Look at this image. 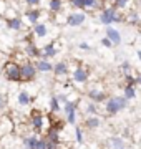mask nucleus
Masks as SVG:
<instances>
[{
    "label": "nucleus",
    "mask_w": 141,
    "mask_h": 149,
    "mask_svg": "<svg viewBox=\"0 0 141 149\" xmlns=\"http://www.w3.org/2000/svg\"><path fill=\"white\" fill-rule=\"evenodd\" d=\"M98 7V0H83V10H95Z\"/></svg>",
    "instance_id": "nucleus-29"
},
{
    "label": "nucleus",
    "mask_w": 141,
    "mask_h": 149,
    "mask_svg": "<svg viewBox=\"0 0 141 149\" xmlns=\"http://www.w3.org/2000/svg\"><path fill=\"white\" fill-rule=\"evenodd\" d=\"M7 108H8V96L0 95V114H5Z\"/></svg>",
    "instance_id": "nucleus-28"
},
{
    "label": "nucleus",
    "mask_w": 141,
    "mask_h": 149,
    "mask_svg": "<svg viewBox=\"0 0 141 149\" xmlns=\"http://www.w3.org/2000/svg\"><path fill=\"white\" fill-rule=\"evenodd\" d=\"M0 71L7 83H20V65L15 63L13 60H8L7 63L2 65Z\"/></svg>",
    "instance_id": "nucleus-3"
},
{
    "label": "nucleus",
    "mask_w": 141,
    "mask_h": 149,
    "mask_svg": "<svg viewBox=\"0 0 141 149\" xmlns=\"http://www.w3.org/2000/svg\"><path fill=\"white\" fill-rule=\"evenodd\" d=\"M128 2H130V0H114V8H116V10H121V8H125L126 5H128Z\"/></svg>",
    "instance_id": "nucleus-31"
},
{
    "label": "nucleus",
    "mask_w": 141,
    "mask_h": 149,
    "mask_svg": "<svg viewBox=\"0 0 141 149\" xmlns=\"http://www.w3.org/2000/svg\"><path fill=\"white\" fill-rule=\"evenodd\" d=\"M40 17H42V10L40 8H27L22 18L27 22L28 25H35V23L40 22Z\"/></svg>",
    "instance_id": "nucleus-12"
},
{
    "label": "nucleus",
    "mask_w": 141,
    "mask_h": 149,
    "mask_svg": "<svg viewBox=\"0 0 141 149\" xmlns=\"http://www.w3.org/2000/svg\"><path fill=\"white\" fill-rule=\"evenodd\" d=\"M35 70H37V73H52V70H53V63L50 61V60H43V58H38L35 60Z\"/></svg>",
    "instance_id": "nucleus-17"
},
{
    "label": "nucleus",
    "mask_w": 141,
    "mask_h": 149,
    "mask_svg": "<svg viewBox=\"0 0 141 149\" xmlns=\"http://www.w3.org/2000/svg\"><path fill=\"white\" fill-rule=\"evenodd\" d=\"M116 15H118V12H116L114 7H106V8H103L101 13H100V22L103 23L105 27H110L114 22V17Z\"/></svg>",
    "instance_id": "nucleus-9"
},
{
    "label": "nucleus",
    "mask_w": 141,
    "mask_h": 149,
    "mask_svg": "<svg viewBox=\"0 0 141 149\" xmlns=\"http://www.w3.org/2000/svg\"><path fill=\"white\" fill-rule=\"evenodd\" d=\"M100 43H101L103 47H106V48H111V47H113V43L110 42V38H106V37L101 38V42H100Z\"/></svg>",
    "instance_id": "nucleus-35"
},
{
    "label": "nucleus",
    "mask_w": 141,
    "mask_h": 149,
    "mask_svg": "<svg viewBox=\"0 0 141 149\" xmlns=\"http://www.w3.org/2000/svg\"><path fill=\"white\" fill-rule=\"evenodd\" d=\"M52 73L57 76V78H65L66 74L70 73V66L66 63L65 60H61V61H57L53 65V70H52Z\"/></svg>",
    "instance_id": "nucleus-14"
},
{
    "label": "nucleus",
    "mask_w": 141,
    "mask_h": 149,
    "mask_svg": "<svg viewBox=\"0 0 141 149\" xmlns=\"http://www.w3.org/2000/svg\"><path fill=\"white\" fill-rule=\"evenodd\" d=\"M32 33H33V37H37V38H45L48 35V27H47V23L38 22V23L32 25Z\"/></svg>",
    "instance_id": "nucleus-19"
},
{
    "label": "nucleus",
    "mask_w": 141,
    "mask_h": 149,
    "mask_svg": "<svg viewBox=\"0 0 141 149\" xmlns=\"http://www.w3.org/2000/svg\"><path fill=\"white\" fill-rule=\"evenodd\" d=\"M82 109L87 116H98V106H96V103H93L90 101V100H87V101H83L82 100L78 101V111Z\"/></svg>",
    "instance_id": "nucleus-11"
},
{
    "label": "nucleus",
    "mask_w": 141,
    "mask_h": 149,
    "mask_svg": "<svg viewBox=\"0 0 141 149\" xmlns=\"http://www.w3.org/2000/svg\"><path fill=\"white\" fill-rule=\"evenodd\" d=\"M128 18H130V23H138V20H140V15H138V13H136V12H133V13H130V17H128Z\"/></svg>",
    "instance_id": "nucleus-34"
},
{
    "label": "nucleus",
    "mask_w": 141,
    "mask_h": 149,
    "mask_svg": "<svg viewBox=\"0 0 141 149\" xmlns=\"http://www.w3.org/2000/svg\"><path fill=\"white\" fill-rule=\"evenodd\" d=\"M85 22H87V13L83 10H76L73 13H68L65 18V23L68 27H80Z\"/></svg>",
    "instance_id": "nucleus-6"
},
{
    "label": "nucleus",
    "mask_w": 141,
    "mask_h": 149,
    "mask_svg": "<svg viewBox=\"0 0 141 149\" xmlns=\"http://www.w3.org/2000/svg\"><path fill=\"white\" fill-rule=\"evenodd\" d=\"M38 134H27V136H22L20 138V143H22L23 149H37V144H38Z\"/></svg>",
    "instance_id": "nucleus-16"
},
{
    "label": "nucleus",
    "mask_w": 141,
    "mask_h": 149,
    "mask_svg": "<svg viewBox=\"0 0 141 149\" xmlns=\"http://www.w3.org/2000/svg\"><path fill=\"white\" fill-rule=\"evenodd\" d=\"M110 148H111V149L125 148V141H123V138H119V136H113V138H110Z\"/></svg>",
    "instance_id": "nucleus-26"
},
{
    "label": "nucleus",
    "mask_w": 141,
    "mask_h": 149,
    "mask_svg": "<svg viewBox=\"0 0 141 149\" xmlns=\"http://www.w3.org/2000/svg\"><path fill=\"white\" fill-rule=\"evenodd\" d=\"M0 2H2V0H0Z\"/></svg>",
    "instance_id": "nucleus-41"
},
{
    "label": "nucleus",
    "mask_w": 141,
    "mask_h": 149,
    "mask_svg": "<svg viewBox=\"0 0 141 149\" xmlns=\"http://www.w3.org/2000/svg\"><path fill=\"white\" fill-rule=\"evenodd\" d=\"M90 80V71L87 68H83V66H76L73 71H71V81L76 83V85H85L88 83Z\"/></svg>",
    "instance_id": "nucleus-8"
},
{
    "label": "nucleus",
    "mask_w": 141,
    "mask_h": 149,
    "mask_svg": "<svg viewBox=\"0 0 141 149\" xmlns=\"http://www.w3.org/2000/svg\"><path fill=\"white\" fill-rule=\"evenodd\" d=\"M25 27V22L20 15H15L12 18H5V28H8L10 32H20Z\"/></svg>",
    "instance_id": "nucleus-10"
},
{
    "label": "nucleus",
    "mask_w": 141,
    "mask_h": 149,
    "mask_svg": "<svg viewBox=\"0 0 141 149\" xmlns=\"http://www.w3.org/2000/svg\"><path fill=\"white\" fill-rule=\"evenodd\" d=\"M87 98L90 100V101H93V103H105L106 101V93H105L103 90H98V88H93V90H90L87 93Z\"/></svg>",
    "instance_id": "nucleus-15"
},
{
    "label": "nucleus",
    "mask_w": 141,
    "mask_h": 149,
    "mask_svg": "<svg viewBox=\"0 0 141 149\" xmlns=\"http://www.w3.org/2000/svg\"><path fill=\"white\" fill-rule=\"evenodd\" d=\"M70 5L76 10H83V0H70Z\"/></svg>",
    "instance_id": "nucleus-32"
},
{
    "label": "nucleus",
    "mask_w": 141,
    "mask_h": 149,
    "mask_svg": "<svg viewBox=\"0 0 141 149\" xmlns=\"http://www.w3.org/2000/svg\"><path fill=\"white\" fill-rule=\"evenodd\" d=\"M37 149H47V139H45L43 136H40V138H38Z\"/></svg>",
    "instance_id": "nucleus-33"
},
{
    "label": "nucleus",
    "mask_w": 141,
    "mask_h": 149,
    "mask_svg": "<svg viewBox=\"0 0 141 149\" xmlns=\"http://www.w3.org/2000/svg\"><path fill=\"white\" fill-rule=\"evenodd\" d=\"M136 55H138V58L141 60V50H138V52H136Z\"/></svg>",
    "instance_id": "nucleus-39"
},
{
    "label": "nucleus",
    "mask_w": 141,
    "mask_h": 149,
    "mask_svg": "<svg viewBox=\"0 0 141 149\" xmlns=\"http://www.w3.org/2000/svg\"><path fill=\"white\" fill-rule=\"evenodd\" d=\"M58 55V50L55 47V43H45L43 47L40 48V58L43 60H50V58H55Z\"/></svg>",
    "instance_id": "nucleus-13"
},
{
    "label": "nucleus",
    "mask_w": 141,
    "mask_h": 149,
    "mask_svg": "<svg viewBox=\"0 0 141 149\" xmlns=\"http://www.w3.org/2000/svg\"><path fill=\"white\" fill-rule=\"evenodd\" d=\"M78 48H80V50H83V52H90V50H91V47H90L87 42H82L80 45H78Z\"/></svg>",
    "instance_id": "nucleus-36"
},
{
    "label": "nucleus",
    "mask_w": 141,
    "mask_h": 149,
    "mask_svg": "<svg viewBox=\"0 0 141 149\" xmlns=\"http://www.w3.org/2000/svg\"><path fill=\"white\" fill-rule=\"evenodd\" d=\"M121 68L125 70V71H130V63H128V61H125V63L121 65Z\"/></svg>",
    "instance_id": "nucleus-37"
},
{
    "label": "nucleus",
    "mask_w": 141,
    "mask_h": 149,
    "mask_svg": "<svg viewBox=\"0 0 141 149\" xmlns=\"http://www.w3.org/2000/svg\"><path fill=\"white\" fill-rule=\"evenodd\" d=\"M23 53H25V56H27L28 60H38L40 58V48L35 45L33 42H27L25 43V48H23Z\"/></svg>",
    "instance_id": "nucleus-18"
},
{
    "label": "nucleus",
    "mask_w": 141,
    "mask_h": 149,
    "mask_svg": "<svg viewBox=\"0 0 141 149\" xmlns=\"http://www.w3.org/2000/svg\"><path fill=\"white\" fill-rule=\"evenodd\" d=\"M128 104H130V101L126 100L125 96H110V98H106V101H105V114L114 116L119 111L126 109Z\"/></svg>",
    "instance_id": "nucleus-2"
},
{
    "label": "nucleus",
    "mask_w": 141,
    "mask_h": 149,
    "mask_svg": "<svg viewBox=\"0 0 141 149\" xmlns=\"http://www.w3.org/2000/svg\"><path fill=\"white\" fill-rule=\"evenodd\" d=\"M135 83H136V85H138V86H141V74H140V76H136V78H135Z\"/></svg>",
    "instance_id": "nucleus-38"
},
{
    "label": "nucleus",
    "mask_w": 141,
    "mask_h": 149,
    "mask_svg": "<svg viewBox=\"0 0 141 149\" xmlns=\"http://www.w3.org/2000/svg\"><path fill=\"white\" fill-rule=\"evenodd\" d=\"M78 109L75 111H70L68 114H65V123L66 124H70V126H76V123H78Z\"/></svg>",
    "instance_id": "nucleus-25"
},
{
    "label": "nucleus",
    "mask_w": 141,
    "mask_h": 149,
    "mask_svg": "<svg viewBox=\"0 0 141 149\" xmlns=\"http://www.w3.org/2000/svg\"><path fill=\"white\" fill-rule=\"evenodd\" d=\"M121 149H126V148H121Z\"/></svg>",
    "instance_id": "nucleus-40"
},
{
    "label": "nucleus",
    "mask_w": 141,
    "mask_h": 149,
    "mask_svg": "<svg viewBox=\"0 0 141 149\" xmlns=\"http://www.w3.org/2000/svg\"><path fill=\"white\" fill-rule=\"evenodd\" d=\"M75 128V143L76 144H83L85 143V133H83V128L82 126H73Z\"/></svg>",
    "instance_id": "nucleus-27"
},
{
    "label": "nucleus",
    "mask_w": 141,
    "mask_h": 149,
    "mask_svg": "<svg viewBox=\"0 0 141 149\" xmlns=\"http://www.w3.org/2000/svg\"><path fill=\"white\" fill-rule=\"evenodd\" d=\"M106 38H110V42L113 43V47H116V45L121 43V33H119L116 28H113L111 25L106 27Z\"/></svg>",
    "instance_id": "nucleus-21"
},
{
    "label": "nucleus",
    "mask_w": 141,
    "mask_h": 149,
    "mask_svg": "<svg viewBox=\"0 0 141 149\" xmlns=\"http://www.w3.org/2000/svg\"><path fill=\"white\" fill-rule=\"evenodd\" d=\"M48 111H50V116H57L58 113H61V104H60L57 95H52L48 100Z\"/></svg>",
    "instance_id": "nucleus-20"
},
{
    "label": "nucleus",
    "mask_w": 141,
    "mask_h": 149,
    "mask_svg": "<svg viewBox=\"0 0 141 149\" xmlns=\"http://www.w3.org/2000/svg\"><path fill=\"white\" fill-rule=\"evenodd\" d=\"M83 126L87 129H98L100 126H101V119L98 116H87L85 118V121H83Z\"/></svg>",
    "instance_id": "nucleus-22"
},
{
    "label": "nucleus",
    "mask_w": 141,
    "mask_h": 149,
    "mask_svg": "<svg viewBox=\"0 0 141 149\" xmlns=\"http://www.w3.org/2000/svg\"><path fill=\"white\" fill-rule=\"evenodd\" d=\"M37 70H35V65H33V61H30V60H27V61H23V63H20V83H32V81H35V78H37Z\"/></svg>",
    "instance_id": "nucleus-4"
},
{
    "label": "nucleus",
    "mask_w": 141,
    "mask_h": 149,
    "mask_svg": "<svg viewBox=\"0 0 141 149\" xmlns=\"http://www.w3.org/2000/svg\"><path fill=\"white\" fill-rule=\"evenodd\" d=\"M63 8V0H48V10L52 13H60Z\"/></svg>",
    "instance_id": "nucleus-23"
},
{
    "label": "nucleus",
    "mask_w": 141,
    "mask_h": 149,
    "mask_svg": "<svg viewBox=\"0 0 141 149\" xmlns=\"http://www.w3.org/2000/svg\"><path fill=\"white\" fill-rule=\"evenodd\" d=\"M28 128L33 134H38V136H43L47 131L52 126V116L50 114H45L42 109H37L33 108L32 111L28 113Z\"/></svg>",
    "instance_id": "nucleus-1"
},
{
    "label": "nucleus",
    "mask_w": 141,
    "mask_h": 149,
    "mask_svg": "<svg viewBox=\"0 0 141 149\" xmlns=\"http://www.w3.org/2000/svg\"><path fill=\"white\" fill-rule=\"evenodd\" d=\"M25 3H27L28 8H38L40 3H42V0H25Z\"/></svg>",
    "instance_id": "nucleus-30"
},
{
    "label": "nucleus",
    "mask_w": 141,
    "mask_h": 149,
    "mask_svg": "<svg viewBox=\"0 0 141 149\" xmlns=\"http://www.w3.org/2000/svg\"><path fill=\"white\" fill-rule=\"evenodd\" d=\"M123 96H125L128 101L135 100V98H136V88H135V85H126L125 88H123Z\"/></svg>",
    "instance_id": "nucleus-24"
},
{
    "label": "nucleus",
    "mask_w": 141,
    "mask_h": 149,
    "mask_svg": "<svg viewBox=\"0 0 141 149\" xmlns=\"http://www.w3.org/2000/svg\"><path fill=\"white\" fill-rule=\"evenodd\" d=\"M15 104L18 108H30L33 106V103H35V98L37 96L32 95L28 90H25V88H22V90H17L15 91Z\"/></svg>",
    "instance_id": "nucleus-5"
},
{
    "label": "nucleus",
    "mask_w": 141,
    "mask_h": 149,
    "mask_svg": "<svg viewBox=\"0 0 141 149\" xmlns=\"http://www.w3.org/2000/svg\"><path fill=\"white\" fill-rule=\"evenodd\" d=\"M15 131V123L12 121V118L8 114H0V138L7 136V134H13Z\"/></svg>",
    "instance_id": "nucleus-7"
}]
</instances>
